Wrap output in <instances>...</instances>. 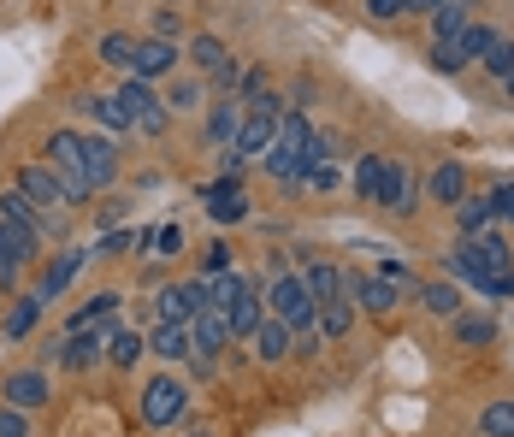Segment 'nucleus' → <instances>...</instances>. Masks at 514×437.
I'll return each instance as SVG.
<instances>
[{"label": "nucleus", "mask_w": 514, "mask_h": 437, "mask_svg": "<svg viewBox=\"0 0 514 437\" xmlns=\"http://www.w3.org/2000/svg\"><path fill=\"white\" fill-rule=\"evenodd\" d=\"M154 36L172 42V36H178V12H154Z\"/></svg>", "instance_id": "obj_46"}, {"label": "nucleus", "mask_w": 514, "mask_h": 437, "mask_svg": "<svg viewBox=\"0 0 514 437\" xmlns=\"http://www.w3.org/2000/svg\"><path fill=\"white\" fill-rule=\"evenodd\" d=\"M101 60L113 65V71H136V36H125V30H113V36H101Z\"/></svg>", "instance_id": "obj_28"}, {"label": "nucleus", "mask_w": 514, "mask_h": 437, "mask_svg": "<svg viewBox=\"0 0 514 437\" xmlns=\"http://www.w3.org/2000/svg\"><path fill=\"white\" fill-rule=\"evenodd\" d=\"M0 437H30V420L18 408H0Z\"/></svg>", "instance_id": "obj_42"}, {"label": "nucleus", "mask_w": 514, "mask_h": 437, "mask_svg": "<svg viewBox=\"0 0 514 437\" xmlns=\"http://www.w3.org/2000/svg\"><path fill=\"white\" fill-rule=\"evenodd\" d=\"M503 89H509V95H514V71H509V77H503Z\"/></svg>", "instance_id": "obj_50"}, {"label": "nucleus", "mask_w": 514, "mask_h": 437, "mask_svg": "<svg viewBox=\"0 0 514 437\" xmlns=\"http://www.w3.org/2000/svg\"><path fill=\"white\" fill-rule=\"evenodd\" d=\"M172 65H178V48H172V42H160V36H148V42H136V71H130V77H142V83H148V77H166Z\"/></svg>", "instance_id": "obj_20"}, {"label": "nucleus", "mask_w": 514, "mask_h": 437, "mask_svg": "<svg viewBox=\"0 0 514 437\" xmlns=\"http://www.w3.org/2000/svg\"><path fill=\"white\" fill-rule=\"evenodd\" d=\"M190 60H195V71H207V77H213L231 54H225V42H219V36H190Z\"/></svg>", "instance_id": "obj_31"}, {"label": "nucleus", "mask_w": 514, "mask_h": 437, "mask_svg": "<svg viewBox=\"0 0 514 437\" xmlns=\"http://www.w3.org/2000/svg\"><path fill=\"white\" fill-rule=\"evenodd\" d=\"M113 308H119V296H113V290H101L95 302H83V308L71 313V331H83V325H101V319H107Z\"/></svg>", "instance_id": "obj_35"}, {"label": "nucleus", "mask_w": 514, "mask_h": 437, "mask_svg": "<svg viewBox=\"0 0 514 437\" xmlns=\"http://www.w3.org/2000/svg\"><path fill=\"white\" fill-rule=\"evenodd\" d=\"M207 302H213L207 278H190V284H166L154 308H160V319H166V325H190V319H195L201 308H207Z\"/></svg>", "instance_id": "obj_6"}, {"label": "nucleus", "mask_w": 514, "mask_h": 437, "mask_svg": "<svg viewBox=\"0 0 514 437\" xmlns=\"http://www.w3.org/2000/svg\"><path fill=\"white\" fill-rule=\"evenodd\" d=\"M444 0H408V12H438Z\"/></svg>", "instance_id": "obj_49"}, {"label": "nucleus", "mask_w": 514, "mask_h": 437, "mask_svg": "<svg viewBox=\"0 0 514 437\" xmlns=\"http://www.w3.org/2000/svg\"><path fill=\"white\" fill-rule=\"evenodd\" d=\"M349 302H361L367 313H390L402 302V284L385 272H349Z\"/></svg>", "instance_id": "obj_7"}, {"label": "nucleus", "mask_w": 514, "mask_h": 437, "mask_svg": "<svg viewBox=\"0 0 514 437\" xmlns=\"http://www.w3.org/2000/svg\"><path fill=\"white\" fill-rule=\"evenodd\" d=\"M83 178H89V189H107L119 178V148L107 136H83Z\"/></svg>", "instance_id": "obj_13"}, {"label": "nucleus", "mask_w": 514, "mask_h": 437, "mask_svg": "<svg viewBox=\"0 0 514 437\" xmlns=\"http://www.w3.org/2000/svg\"><path fill=\"white\" fill-rule=\"evenodd\" d=\"M455 225H461V237H485V231L497 225L491 195H461V201H455Z\"/></svg>", "instance_id": "obj_18"}, {"label": "nucleus", "mask_w": 514, "mask_h": 437, "mask_svg": "<svg viewBox=\"0 0 514 437\" xmlns=\"http://www.w3.org/2000/svg\"><path fill=\"white\" fill-rule=\"evenodd\" d=\"M461 65H467L461 42H432V71H438V77H455Z\"/></svg>", "instance_id": "obj_38"}, {"label": "nucleus", "mask_w": 514, "mask_h": 437, "mask_svg": "<svg viewBox=\"0 0 514 437\" xmlns=\"http://www.w3.org/2000/svg\"><path fill=\"white\" fill-rule=\"evenodd\" d=\"M207 213H213V225H243V219H249L243 178H219V184L207 189Z\"/></svg>", "instance_id": "obj_11"}, {"label": "nucleus", "mask_w": 514, "mask_h": 437, "mask_svg": "<svg viewBox=\"0 0 514 437\" xmlns=\"http://www.w3.org/2000/svg\"><path fill=\"white\" fill-rule=\"evenodd\" d=\"M302 184H314V189H337V166H331V160L308 166V178H302Z\"/></svg>", "instance_id": "obj_43"}, {"label": "nucleus", "mask_w": 514, "mask_h": 437, "mask_svg": "<svg viewBox=\"0 0 514 437\" xmlns=\"http://www.w3.org/2000/svg\"><path fill=\"white\" fill-rule=\"evenodd\" d=\"M349 325H355V308H349V302H325L320 308V331L325 337H349Z\"/></svg>", "instance_id": "obj_36"}, {"label": "nucleus", "mask_w": 514, "mask_h": 437, "mask_svg": "<svg viewBox=\"0 0 514 437\" xmlns=\"http://www.w3.org/2000/svg\"><path fill=\"white\" fill-rule=\"evenodd\" d=\"M18 272H24V266H12V260L0 254V290H12V284H18Z\"/></svg>", "instance_id": "obj_48"}, {"label": "nucleus", "mask_w": 514, "mask_h": 437, "mask_svg": "<svg viewBox=\"0 0 514 437\" xmlns=\"http://www.w3.org/2000/svg\"><path fill=\"white\" fill-rule=\"evenodd\" d=\"M455 42H461V54H467V60H485V54H491V48H497L503 36H497L491 24H467V30H461Z\"/></svg>", "instance_id": "obj_32"}, {"label": "nucleus", "mask_w": 514, "mask_h": 437, "mask_svg": "<svg viewBox=\"0 0 514 437\" xmlns=\"http://www.w3.org/2000/svg\"><path fill=\"white\" fill-rule=\"evenodd\" d=\"M0 219H6V225H24V231H36V237H42V231H60V219H54V213H42V207H36L18 184L0 195Z\"/></svg>", "instance_id": "obj_9"}, {"label": "nucleus", "mask_w": 514, "mask_h": 437, "mask_svg": "<svg viewBox=\"0 0 514 437\" xmlns=\"http://www.w3.org/2000/svg\"><path fill=\"white\" fill-rule=\"evenodd\" d=\"M491 207H497V219H509V225H514V184L497 189V195H491Z\"/></svg>", "instance_id": "obj_44"}, {"label": "nucleus", "mask_w": 514, "mask_h": 437, "mask_svg": "<svg viewBox=\"0 0 514 437\" xmlns=\"http://www.w3.org/2000/svg\"><path fill=\"white\" fill-rule=\"evenodd\" d=\"M426 195H432V201H450V207H455V201L467 195V166H461V160H444V166L426 178Z\"/></svg>", "instance_id": "obj_24"}, {"label": "nucleus", "mask_w": 514, "mask_h": 437, "mask_svg": "<svg viewBox=\"0 0 514 437\" xmlns=\"http://www.w3.org/2000/svg\"><path fill=\"white\" fill-rule=\"evenodd\" d=\"M207 290H213V308L225 313V331H231V343L237 337H255V325L266 319V302H260L255 278L249 272H219V278H207Z\"/></svg>", "instance_id": "obj_1"}, {"label": "nucleus", "mask_w": 514, "mask_h": 437, "mask_svg": "<svg viewBox=\"0 0 514 437\" xmlns=\"http://www.w3.org/2000/svg\"><path fill=\"white\" fill-rule=\"evenodd\" d=\"M290 343H296V331H290L284 319H260V325H255V355H260V361H284V355H290Z\"/></svg>", "instance_id": "obj_21"}, {"label": "nucleus", "mask_w": 514, "mask_h": 437, "mask_svg": "<svg viewBox=\"0 0 514 437\" xmlns=\"http://www.w3.org/2000/svg\"><path fill=\"white\" fill-rule=\"evenodd\" d=\"M201 266H207V278L231 272V249H225V243H207V254H201Z\"/></svg>", "instance_id": "obj_41"}, {"label": "nucleus", "mask_w": 514, "mask_h": 437, "mask_svg": "<svg viewBox=\"0 0 514 437\" xmlns=\"http://www.w3.org/2000/svg\"><path fill=\"white\" fill-rule=\"evenodd\" d=\"M0 396H6V408H18V414L48 408V373H12L0 384Z\"/></svg>", "instance_id": "obj_15"}, {"label": "nucleus", "mask_w": 514, "mask_h": 437, "mask_svg": "<svg viewBox=\"0 0 514 437\" xmlns=\"http://www.w3.org/2000/svg\"><path fill=\"white\" fill-rule=\"evenodd\" d=\"M154 254H160V260H172V254H184V231H178V225H166V231H154Z\"/></svg>", "instance_id": "obj_40"}, {"label": "nucleus", "mask_w": 514, "mask_h": 437, "mask_svg": "<svg viewBox=\"0 0 514 437\" xmlns=\"http://www.w3.org/2000/svg\"><path fill=\"white\" fill-rule=\"evenodd\" d=\"M130 249V237H119V231H107V237H101V249L95 254H125Z\"/></svg>", "instance_id": "obj_47"}, {"label": "nucleus", "mask_w": 514, "mask_h": 437, "mask_svg": "<svg viewBox=\"0 0 514 437\" xmlns=\"http://www.w3.org/2000/svg\"><path fill=\"white\" fill-rule=\"evenodd\" d=\"M420 302H426L432 313H444V319H455V313H461V290L438 278V284H426V290H420Z\"/></svg>", "instance_id": "obj_33"}, {"label": "nucleus", "mask_w": 514, "mask_h": 437, "mask_svg": "<svg viewBox=\"0 0 514 437\" xmlns=\"http://www.w3.org/2000/svg\"><path fill=\"white\" fill-rule=\"evenodd\" d=\"M142 349H148V337H142V331H113V337H107V361H113V367H136V361H142Z\"/></svg>", "instance_id": "obj_29"}, {"label": "nucleus", "mask_w": 514, "mask_h": 437, "mask_svg": "<svg viewBox=\"0 0 514 437\" xmlns=\"http://www.w3.org/2000/svg\"><path fill=\"white\" fill-rule=\"evenodd\" d=\"M260 302L272 308V319H284L290 331H308V325H320V302L308 296V284H302L296 272H272V284L260 290Z\"/></svg>", "instance_id": "obj_3"}, {"label": "nucleus", "mask_w": 514, "mask_h": 437, "mask_svg": "<svg viewBox=\"0 0 514 437\" xmlns=\"http://www.w3.org/2000/svg\"><path fill=\"white\" fill-rule=\"evenodd\" d=\"M195 437H213V432H195Z\"/></svg>", "instance_id": "obj_51"}, {"label": "nucleus", "mask_w": 514, "mask_h": 437, "mask_svg": "<svg viewBox=\"0 0 514 437\" xmlns=\"http://www.w3.org/2000/svg\"><path fill=\"white\" fill-rule=\"evenodd\" d=\"M36 319H42V302H36V296H18V302L6 308V319H0V337H6V343H24V337L36 331Z\"/></svg>", "instance_id": "obj_22"}, {"label": "nucleus", "mask_w": 514, "mask_h": 437, "mask_svg": "<svg viewBox=\"0 0 514 437\" xmlns=\"http://www.w3.org/2000/svg\"><path fill=\"white\" fill-rule=\"evenodd\" d=\"M455 343H461V349L497 343V319H491V313H455Z\"/></svg>", "instance_id": "obj_25"}, {"label": "nucleus", "mask_w": 514, "mask_h": 437, "mask_svg": "<svg viewBox=\"0 0 514 437\" xmlns=\"http://www.w3.org/2000/svg\"><path fill=\"white\" fill-rule=\"evenodd\" d=\"M479 437H514V402H491L479 414Z\"/></svg>", "instance_id": "obj_34"}, {"label": "nucleus", "mask_w": 514, "mask_h": 437, "mask_svg": "<svg viewBox=\"0 0 514 437\" xmlns=\"http://www.w3.org/2000/svg\"><path fill=\"white\" fill-rule=\"evenodd\" d=\"M237 130H243V101H213L207 107V142H219V148H231L237 142Z\"/></svg>", "instance_id": "obj_19"}, {"label": "nucleus", "mask_w": 514, "mask_h": 437, "mask_svg": "<svg viewBox=\"0 0 514 437\" xmlns=\"http://www.w3.org/2000/svg\"><path fill=\"white\" fill-rule=\"evenodd\" d=\"M485 71H491V77H509L514 71V42H497V48L485 54Z\"/></svg>", "instance_id": "obj_39"}, {"label": "nucleus", "mask_w": 514, "mask_h": 437, "mask_svg": "<svg viewBox=\"0 0 514 437\" xmlns=\"http://www.w3.org/2000/svg\"><path fill=\"white\" fill-rule=\"evenodd\" d=\"M201 101H207V83H201V77H178V83L166 89V113H190Z\"/></svg>", "instance_id": "obj_30"}, {"label": "nucleus", "mask_w": 514, "mask_h": 437, "mask_svg": "<svg viewBox=\"0 0 514 437\" xmlns=\"http://www.w3.org/2000/svg\"><path fill=\"white\" fill-rule=\"evenodd\" d=\"M0 254H6L12 266H30V260L42 254V237L24 231V225H6V219H0Z\"/></svg>", "instance_id": "obj_23"}, {"label": "nucleus", "mask_w": 514, "mask_h": 437, "mask_svg": "<svg viewBox=\"0 0 514 437\" xmlns=\"http://www.w3.org/2000/svg\"><path fill=\"white\" fill-rule=\"evenodd\" d=\"M467 24H473V18H467V0H444V6L432 12V36H438V42H455Z\"/></svg>", "instance_id": "obj_27"}, {"label": "nucleus", "mask_w": 514, "mask_h": 437, "mask_svg": "<svg viewBox=\"0 0 514 437\" xmlns=\"http://www.w3.org/2000/svg\"><path fill=\"white\" fill-rule=\"evenodd\" d=\"M107 337H113L107 325H95V331L83 325V331H71V337H65L54 355H60V367H71V373H89V367H95V361L107 355Z\"/></svg>", "instance_id": "obj_8"}, {"label": "nucleus", "mask_w": 514, "mask_h": 437, "mask_svg": "<svg viewBox=\"0 0 514 437\" xmlns=\"http://www.w3.org/2000/svg\"><path fill=\"white\" fill-rule=\"evenodd\" d=\"M18 189L48 213V207H65V184H60V172L54 166H18Z\"/></svg>", "instance_id": "obj_14"}, {"label": "nucleus", "mask_w": 514, "mask_h": 437, "mask_svg": "<svg viewBox=\"0 0 514 437\" xmlns=\"http://www.w3.org/2000/svg\"><path fill=\"white\" fill-rule=\"evenodd\" d=\"M308 136H314V125L302 113H284L278 119V136L266 148V178L272 184H302L308 178Z\"/></svg>", "instance_id": "obj_2"}, {"label": "nucleus", "mask_w": 514, "mask_h": 437, "mask_svg": "<svg viewBox=\"0 0 514 437\" xmlns=\"http://www.w3.org/2000/svg\"><path fill=\"white\" fill-rule=\"evenodd\" d=\"M148 349H154L160 361H190L195 355V331L190 325H166V319H160V325L148 331Z\"/></svg>", "instance_id": "obj_17"}, {"label": "nucleus", "mask_w": 514, "mask_h": 437, "mask_svg": "<svg viewBox=\"0 0 514 437\" xmlns=\"http://www.w3.org/2000/svg\"><path fill=\"white\" fill-rule=\"evenodd\" d=\"M184 402H190V390H184L172 373H160V378L142 384V420H148V426H172V420L184 414Z\"/></svg>", "instance_id": "obj_5"}, {"label": "nucleus", "mask_w": 514, "mask_h": 437, "mask_svg": "<svg viewBox=\"0 0 514 437\" xmlns=\"http://www.w3.org/2000/svg\"><path fill=\"white\" fill-rule=\"evenodd\" d=\"M367 12H373V18H402L408 0H367Z\"/></svg>", "instance_id": "obj_45"}, {"label": "nucleus", "mask_w": 514, "mask_h": 437, "mask_svg": "<svg viewBox=\"0 0 514 437\" xmlns=\"http://www.w3.org/2000/svg\"><path fill=\"white\" fill-rule=\"evenodd\" d=\"M77 113H89L95 125H107V130H130V113L119 107V95H83Z\"/></svg>", "instance_id": "obj_26"}, {"label": "nucleus", "mask_w": 514, "mask_h": 437, "mask_svg": "<svg viewBox=\"0 0 514 437\" xmlns=\"http://www.w3.org/2000/svg\"><path fill=\"white\" fill-rule=\"evenodd\" d=\"M119 107L130 113V130H142V136H160L166 119H172V113H166V101H160L142 77H125V83H119Z\"/></svg>", "instance_id": "obj_4"}, {"label": "nucleus", "mask_w": 514, "mask_h": 437, "mask_svg": "<svg viewBox=\"0 0 514 437\" xmlns=\"http://www.w3.org/2000/svg\"><path fill=\"white\" fill-rule=\"evenodd\" d=\"M77 266H83V249H60L54 254V266H42V278H36V302H42V308H48L65 284L77 278Z\"/></svg>", "instance_id": "obj_16"}, {"label": "nucleus", "mask_w": 514, "mask_h": 437, "mask_svg": "<svg viewBox=\"0 0 514 437\" xmlns=\"http://www.w3.org/2000/svg\"><path fill=\"white\" fill-rule=\"evenodd\" d=\"M302 284H308V296L314 302H349V272L343 266H331V260H308V272H302Z\"/></svg>", "instance_id": "obj_12"}, {"label": "nucleus", "mask_w": 514, "mask_h": 437, "mask_svg": "<svg viewBox=\"0 0 514 437\" xmlns=\"http://www.w3.org/2000/svg\"><path fill=\"white\" fill-rule=\"evenodd\" d=\"M396 160L385 154H361V166H355V189H361V201H390V189H396Z\"/></svg>", "instance_id": "obj_10"}, {"label": "nucleus", "mask_w": 514, "mask_h": 437, "mask_svg": "<svg viewBox=\"0 0 514 437\" xmlns=\"http://www.w3.org/2000/svg\"><path fill=\"white\" fill-rule=\"evenodd\" d=\"M385 207H390V213H414V207H420V184H414L408 172H396V189H390Z\"/></svg>", "instance_id": "obj_37"}]
</instances>
